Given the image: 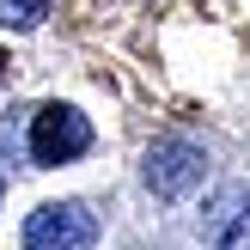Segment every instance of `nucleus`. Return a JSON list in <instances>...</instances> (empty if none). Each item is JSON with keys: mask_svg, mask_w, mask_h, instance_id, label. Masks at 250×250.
<instances>
[{"mask_svg": "<svg viewBox=\"0 0 250 250\" xmlns=\"http://www.w3.org/2000/svg\"><path fill=\"white\" fill-rule=\"evenodd\" d=\"M92 146V122L80 116L73 104H43L31 116V159L37 165H67Z\"/></svg>", "mask_w": 250, "mask_h": 250, "instance_id": "nucleus-2", "label": "nucleus"}, {"mask_svg": "<svg viewBox=\"0 0 250 250\" xmlns=\"http://www.w3.org/2000/svg\"><path fill=\"white\" fill-rule=\"evenodd\" d=\"M98 214L85 202H43L24 220V250H92Z\"/></svg>", "mask_w": 250, "mask_h": 250, "instance_id": "nucleus-1", "label": "nucleus"}, {"mask_svg": "<svg viewBox=\"0 0 250 250\" xmlns=\"http://www.w3.org/2000/svg\"><path fill=\"white\" fill-rule=\"evenodd\" d=\"M0 73H6V55H0Z\"/></svg>", "mask_w": 250, "mask_h": 250, "instance_id": "nucleus-6", "label": "nucleus"}, {"mask_svg": "<svg viewBox=\"0 0 250 250\" xmlns=\"http://www.w3.org/2000/svg\"><path fill=\"white\" fill-rule=\"evenodd\" d=\"M220 250H250V214H244V220H238V226H232V232H226V244H220Z\"/></svg>", "mask_w": 250, "mask_h": 250, "instance_id": "nucleus-5", "label": "nucleus"}, {"mask_svg": "<svg viewBox=\"0 0 250 250\" xmlns=\"http://www.w3.org/2000/svg\"><path fill=\"white\" fill-rule=\"evenodd\" d=\"M49 0H0V24H12V31H31V24H43Z\"/></svg>", "mask_w": 250, "mask_h": 250, "instance_id": "nucleus-4", "label": "nucleus"}, {"mask_svg": "<svg viewBox=\"0 0 250 250\" xmlns=\"http://www.w3.org/2000/svg\"><path fill=\"white\" fill-rule=\"evenodd\" d=\"M202 177H208V153L195 141H153L146 146V183H153V195H165V202H177V195H189V189H202Z\"/></svg>", "mask_w": 250, "mask_h": 250, "instance_id": "nucleus-3", "label": "nucleus"}]
</instances>
